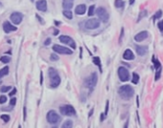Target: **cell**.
<instances>
[{
    "label": "cell",
    "instance_id": "27",
    "mask_svg": "<svg viewBox=\"0 0 163 128\" xmlns=\"http://www.w3.org/2000/svg\"><path fill=\"white\" fill-rule=\"evenodd\" d=\"M156 77H155V78H156V80H158V79L160 78L161 71H162V68L159 67V68H157V69H156Z\"/></svg>",
    "mask_w": 163,
    "mask_h": 128
},
{
    "label": "cell",
    "instance_id": "31",
    "mask_svg": "<svg viewBox=\"0 0 163 128\" xmlns=\"http://www.w3.org/2000/svg\"><path fill=\"white\" fill-rule=\"evenodd\" d=\"M161 16H162V11L159 10L156 12V13L155 15L154 18H155V19H159V18H161Z\"/></svg>",
    "mask_w": 163,
    "mask_h": 128
},
{
    "label": "cell",
    "instance_id": "46",
    "mask_svg": "<svg viewBox=\"0 0 163 128\" xmlns=\"http://www.w3.org/2000/svg\"><path fill=\"white\" fill-rule=\"evenodd\" d=\"M32 1H34V0H32Z\"/></svg>",
    "mask_w": 163,
    "mask_h": 128
},
{
    "label": "cell",
    "instance_id": "1",
    "mask_svg": "<svg viewBox=\"0 0 163 128\" xmlns=\"http://www.w3.org/2000/svg\"><path fill=\"white\" fill-rule=\"evenodd\" d=\"M48 75H49V78H50V87H58L61 82V78L58 75V73L56 72V70L53 69V68H50L49 71H48Z\"/></svg>",
    "mask_w": 163,
    "mask_h": 128
},
{
    "label": "cell",
    "instance_id": "45",
    "mask_svg": "<svg viewBox=\"0 0 163 128\" xmlns=\"http://www.w3.org/2000/svg\"><path fill=\"white\" fill-rule=\"evenodd\" d=\"M93 109H92V110H91V112H90V114H89V116L92 115V114H93Z\"/></svg>",
    "mask_w": 163,
    "mask_h": 128
},
{
    "label": "cell",
    "instance_id": "9",
    "mask_svg": "<svg viewBox=\"0 0 163 128\" xmlns=\"http://www.w3.org/2000/svg\"><path fill=\"white\" fill-rule=\"evenodd\" d=\"M53 50L55 51V53L60 54V55H72L73 54V51L71 50V49H69L67 47L57 45V44H55V45L53 46Z\"/></svg>",
    "mask_w": 163,
    "mask_h": 128
},
{
    "label": "cell",
    "instance_id": "44",
    "mask_svg": "<svg viewBox=\"0 0 163 128\" xmlns=\"http://www.w3.org/2000/svg\"><path fill=\"white\" fill-rule=\"evenodd\" d=\"M134 2H135V0H130V5H133Z\"/></svg>",
    "mask_w": 163,
    "mask_h": 128
},
{
    "label": "cell",
    "instance_id": "39",
    "mask_svg": "<svg viewBox=\"0 0 163 128\" xmlns=\"http://www.w3.org/2000/svg\"><path fill=\"white\" fill-rule=\"evenodd\" d=\"M43 83V73L41 72L40 73V84H42Z\"/></svg>",
    "mask_w": 163,
    "mask_h": 128
},
{
    "label": "cell",
    "instance_id": "2",
    "mask_svg": "<svg viewBox=\"0 0 163 128\" xmlns=\"http://www.w3.org/2000/svg\"><path fill=\"white\" fill-rule=\"evenodd\" d=\"M134 89L130 85H123L118 89V94L121 97V98L128 101L134 96Z\"/></svg>",
    "mask_w": 163,
    "mask_h": 128
},
{
    "label": "cell",
    "instance_id": "8",
    "mask_svg": "<svg viewBox=\"0 0 163 128\" xmlns=\"http://www.w3.org/2000/svg\"><path fill=\"white\" fill-rule=\"evenodd\" d=\"M99 26H100V21L98 20L97 18H90L85 23V27L87 29H89V30L97 29Z\"/></svg>",
    "mask_w": 163,
    "mask_h": 128
},
{
    "label": "cell",
    "instance_id": "43",
    "mask_svg": "<svg viewBox=\"0 0 163 128\" xmlns=\"http://www.w3.org/2000/svg\"><path fill=\"white\" fill-rule=\"evenodd\" d=\"M104 118H105V115L101 114V121H104Z\"/></svg>",
    "mask_w": 163,
    "mask_h": 128
},
{
    "label": "cell",
    "instance_id": "30",
    "mask_svg": "<svg viewBox=\"0 0 163 128\" xmlns=\"http://www.w3.org/2000/svg\"><path fill=\"white\" fill-rule=\"evenodd\" d=\"M50 59L52 61H57L59 60V56L57 55H55V54H52L50 56Z\"/></svg>",
    "mask_w": 163,
    "mask_h": 128
},
{
    "label": "cell",
    "instance_id": "4",
    "mask_svg": "<svg viewBox=\"0 0 163 128\" xmlns=\"http://www.w3.org/2000/svg\"><path fill=\"white\" fill-rule=\"evenodd\" d=\"M59 111H60L61 115L67 116V117H73V116L76 115L73 106L70 105V104H66V105H62L59 107Z\"/></svg>",
    "mask_w": 163,
    "mask_h": 128
},
{
    "label": "cell",
    "instance_id": "24",
    "mask_svg": "<svg viewBox=\"0 0 163 128\" xmlns=\"http://www.w3.org/2000/svg\"><path fill=\"white\" fill-rule=\"evenodd\" d=\"M138 81H139V75H138L136 73H134L133 74V79H132V82H133L134 84H137Z\"/></svg>",
    "mask_w": 163,
    "mask_h": 128
},
{
    "label": "cell",
    "instance_id": "19",
    "mask_svg": "<svg viewBox=\"0 0 163 128\" xmlns=\"http://www.w3.org/2000/svg\"><path fill=\"white\" fill-rule=\"evenodd\" d=\"M8 74H9V67L8 66H5L2 69H0V78H2L3 77L7 75Z\"/></svg>",
    "mask_w": 163,
    "mask_h": 128
},
{
    "label": "cell",
    "instance_id": "14",
    "mask_svg": "<svg viewBox=\"0 0 163 128\" xmlns=\"http://www.w3.org/2000/svg\"><path fill=\"white\" fill-rule=\"evenodd\" d=\"M35 7L40 12H46L47 11V1L46 0H38L35 4Z\"/></svg>",
    "mask_w": 163,
    "mask_h": 128
},
{
    "label": "cell",
    "instance_id": "28",
    "mask_svg": "<svg viewBox=\"0 0 163 128\" xmlns=\"http://www.w3.org/2000/svg\"><path fill=\"white\" fill-rule=\"evenodd\" d=\"M11 89H12L11 86H3V87L0 88V92H1V93H7V92H9Z\"/></svg>",
    "mask_w": 163,
    "mask_h": 128
},
{
    "label": "cell",
    "instance_id": "21",
    "mask_svg": "<svg viewBox=\"0 0 163 128\" xmlns=\"http://www.w3.org/2000/svg\"><path fill=\"white\" fill-rule=\"evenodd\" d=\"M62 127L63 128H71L73 127V121H71V120H67L65 122L62 124Z\"/></svg>",
    "mask_w": 163,
    "mask_h": 128
},
{
    "label": "cell",
    "instance_id": "42",
    "mask_svg": "<svg viewBox=\"0 0 163 128\" xmlns=\"http://www.w3.org/2000/svg\"><path fill=\"white\" fill-rule=\"evenodd\" d=\"M58 33H59V32H58V30H55V32H53V35H57Z\"/></svg>",
    "mask_w": 163,
    "mask_h": 128
},
{
    "label": "cell",
    "instance_id": "10",
    "mask_svg": "<svg viewBox=\"0 0 163 128\" xmlns=\"http://www.w3.org/2000/svg\"><path fill=\"white\" fill-rule=\"evenodd\" d=\"M59 40L62 43H64V44H66V45L72 47V49H75V48H76L75 40H73L71 36H68V35H61V36H59Z\"/></svg>",
    "mask_w": 163,
    "mask_h": 128
},
{
    "label": "cell",
    "instance_id": "6",
    "mask_svg": "<svg viewBox=\"0 0 163 128\" xmlns=\"http://www.w3.org/2000/svg\"><path fill=\"white\" fill-rule=\"evenodd\" d=\"M118 73V77H119V79L123 82L125 81H128L130 79V74H129V71L126 69L125 67H119L117 70Z\"/></svg>",
    "mask_w": 163,
    "mask_h": 128
},
{
    "label": "cell",
    "instance_id": "25",
    "mask_svg": "<svg viewBox=\"0 0 163 128\" xmlns=\"http://www.w3.org/2000/svg\"><path fill=\"white\" fill-rule=\"evenodd\" d=\"M95 5L90 6V8H89V12H88V15H89V16H93V15H95Z\"/></svg>",
    "mask_w": 163,
    "mask_h": 128
},
{
    "label": "cell",
    "instance_id": "15",
    "mask_svg": "<svg viewBox=\"0 0 163 128\" xmlns=\"http://www.w3.org/2000/svg\"><path fill=\"white\" fill-rule=\"evenodd\" d=\"M136 53H137L138 55H141V56H143V55H145L146 54H147V52H148V48L146 47V46H136Z\"/></svg>",
    "mask_w": 163,
    "mask_h": 128
},
{
    "label": "cell",
    "instance_id": "17",
    "mask_svg": "<svg viewBox=\"0 0 163 128\" xmlns=\"http://www.w3.org/2000/svg\"><path fill=\"white\" fill-rule=\"evenodd\" d=\"M86 13V5L84 4H80V5L76 6L75 8V13L79 15H82Z\"/></svg>",
    "mask_w": 163,
    "mask_h": 128
},
{
    "label": "cell",
    "instance_id": "3",
    "mask_svg": "<svg viewBox=\"0 0 163 128\" xmlns=\"http://www.w3.org/2000/svg\"><path fill=\"white\" fill-rule=\"evenodd\" d=\"M84 83H85L86 87L89 88L90 90H93V88L96 86V84H97V75H96V73L91 74L88 78L85 79Z\"/></svg>",
    "mask_w": 163,
    "mask_h": 128
},
{
    "label": "cell",
    "instance_id": "26",
    "mask_svg": "<svg viewBox=\"0 0 163 128\" xmlns=\"http://www.w3.org/2000/svg\"><path fill=\"white\" fill-rule=\"evenodd\" d=\"M11 60V58L10 56H7V55H3L0 58V61L2 63H9Z\"/></svg>",
    "mask_w": 163,
    "mask_h": 128
},
{
    "label": "cell",
    "instance_id": "20",
    "mask_svg": "<svg viewBox=\"0 0 163 128\" xmlns=\"http://www.w3.org/2000/svg\"><path fill=\"white\" fill-rule=\"evenodd\" d=\"M63 15L68 19H73V13L70 10H65L63 11Z\"/></svg>",
    "mask_w": 163,
    "mask_h": 128
},
{
    "label": "cell",
    "instance_id": "38",
    "mask_svg": "<svg viewBox=\"0 0 163 128\" xmlns=\"http://www.w3.org/2000/svg\"><path fill=\"white\" fill-rule=\"evenodd\" d=\"M44 44H45L46 46L50 45L51 44V38H47V39L45 40V42H44Z\"/></svg>",
    "mask_w": 163,
    "mask_h": 128
},
{
    "label": "cell",
    "instance_id": "29",
    "mask_svg": "<svg viewBox=\"0 0 163 128\" xmlns=\"http://www.w3.org/2000/svg\"><path fill=\"white\" fill-rule=\"evenodd\" d=\"M0 118L4 122H8V121H10V116L8 115H1L0 116Z\"/></svg>",
    "mask_w": 163,
    "mask_h": 128
},
{
    "label": "cell",
    "instance_id": "41",
    "mask_svg": "<svg viewBox=\"0 0 163 128\" xmlns=\"http://www.w3.org/2000/svg\"><path fill=\"white\" fill-rule=\"evenodd\" d=\"M123 32H124V30H121V35H120V38H119V42H121V38H122V36H123Z\"/></svg>",
    "mask_w": 163,
    "mask_h": 128
},
{
    "label": "cell",
    "instance_id": "16",
    "mask_svg": "<svg viewBox=\"0 0 163 128\" xmlns=\"http://www.w3.org/2000/svg\"><path fill=\"white\" fill-rule=\"evenodd\" d=\"M123 58L126 59V60H133V59H135V55H134V53L130 49H127L123 54Z\"/></svg>",
    "mask_w": 163,
    "mask_h": 128
},
{
    "label": "cell",
    "instance_id": "13",
    "mask_svg": "<svg viewBox=\"0 0 163 128\" xmlns=\"http://www.w3.org/2000/svg\"><path fill=\"white\" fill-rule=\"evenodd\" d=\"M148 35H149V34L147 31H142V32L136 34V35H135V40L137 41V42H141V41L145 40L146 38L148 37Z\"/></svg>",
    "mask_w": 163,
    "mask_h": 128
},
{
    "label": "cell",
    "instance_id": "5",
    "mask_svg": "<svg viewBox=\"0 0 163 128\" xmlns=\"http://www.w3.org/2000/svg\"><path fill=\"white\" fill-rule=\"evenodd\" d=\"M47 121L50 124H58L60 122L61 118L55 111L51 110L47 114Z\"/></svg>",
    "mask_w": 163,
    "mask_h": 128
},
{
    "label": "cell",
    "instance_id": "34",
    "mask_svg": "<svg viewBox=\"0 0 163 128\" xmlns=\"http://www.w3.org/2000/svg\"><path fill=\"white\" fill-rule=\"evenodd\" d=\"M10 104H11L12 106H14L15 104H16V98H12V99L10 101Z\"/></svg>",
    "mask_w": 163,
    "mask_h": 128
},
{
    "label": "cell",
    "instance_id": "35",
    "mask_svg": "<svg viewBox=\"0 0 163 128\" xmlns=\"http://www.w3.org/2000/svg\"><path fill=\"white\" fill-rule=\"evenodd\" d=\"M157 26H158V28H159V30H160L161 32H163V20H161L160 22L158 23Z\"/></svg>",
    "mask_w": 163,
    "mask_h": 128
},
{
    "label": "cell",
    "instance_id": "11",
    "mask_svg": "<svg viewBox=\"0 0 163 128\" xmlns=\"http://www.w3.org/2000/svg\"><path fill=\"white\" fill-rule=\"evenodd\" d=\"M11 18V21L14 24V25H19L23 20V15L19 12H14L10 16Z\"/></svg>",
    "mask_w": 163,
    "mask_h": 128
},
{
    "label": "cell",
    "instance_id": "23",
    "mask_svg": "<svg viewBox=\"0 0 163 128\" xmlns=\"http://www.w3.org/2000/svg\"><path fill=\"white\" fill-rule=\"evenodd\" d=\"M93 62L95 63V65L98 66V67L100 68V71H101V62H100V58H98V56H95L93 58Z\"/></svg>",
    "mask_w": 163,
    "mask_h": 128
},
{
    "label": "cell",
    "instance_id": "22",
    "mask_svg": "<svg viewBox=\"0 0 163 128\" xmlns=\"http://www.w3.org/2000/svg\"><path fill=\"white\" fill-rule=\"evenodd\" d=\"M115 6H116V8H117V9L123 8V6H124L123 0H116V1H115Z\"/></svg>",
    "mask_w": 163,
    "mask_h": 128
},
{
    "label": "cell",
    "instance_id": "18",
    "mask_svg": "<svg viewBox=\"0 0 163 128\" xmlns=\"http://www.w3.org/2000/svg\"><path fill=\"white\" fill-rule=\"evenodd\" d=\"M62 6L65 10H71L73 6V0H63Z\"/></svg>",
    "mask_w": 163,
    "mask_h": 128
},
{
    "label": "cell",
    "instance_id": "7",
    "mask_svg": "<svg viewBox=\"0 0 163 128\" xmlns=\"http://www.w3.org/2000/svg\"><path fill=\"white\" fill-rule=\"evenodd\" d=\"M95 13L97 15L98 18L101 21H103V22H107L109 20V13L105 8H102V7L98 8L97 10L95 11Z\"/></svg>",
    "mask_w": 163,
    "mask_h": 128
},
{
    "label": "cell",
    "instance_id": "33",
    "mask_svg": "<svg viewBox=\"0 0 163 128\" xmlns=\"http://www.w3.org/2000/svg\"><path fill=\"white\" fill-rule=\"evenodd\" d=\"M7 101V97L6 96H0V104H3Z\"/></svg>",
    "mask_w": 163,
    "mask_h": 128
},
{
    "label": "cell",
    "instance_id": "36",
    "mask_svg": "<svg viewBox=\"0 0 163 128\" xmlns=\"http://www.w3.org/2000/svg\"><path fill=\"white\" fill-rule=\"evenodd\" d=\"M16 92H17V90L15 89V88H13V91L12 92H10V94H9V96H11V97H13V96H14L15 94H16Z\"/></svg>",
    "mask_w": 163,
    "mask_h": 128
},
{
    "label": "cell",
    "instance_id": "12",
    "mask_svg": "<svg viewBox=\"0 0 163 128\" xmlns=\"http://www.w3.org/2000/svg\"><path fill=\"white\" fill-rule=\"evenodd\" d=\"M3 30L6 34H10L11 32H15L17 31V28L13 26V24H11L9 21H5L4 24H3Z\"/></svg>",
    "mask_w": 163,
    "mask_h": 128
},
{
    "label": "cell",
    "instance_id": "32",
    "mask_svg": "<svg viewBox=\"0 0 163 128\" xmlns=\"http://www.w3.org/2000/svg\"><path fill=\"white\" fill-rule=\"evenodd\" d=\"M147 15V11H142V13H139V15H138V20L137 21H139L140 19H142L144 16H146Z\"/></svg>",
    "mask_w": 163,
    "mask_h": 128
},
{
    "label": "cell",
    "instance_id": "37",
    "mask_svg": "<svg viewBox=\"0 0 163 128\" xmlns=\"http://www.w3.org/2000/svg\"><path fill=\"white\" fill-rule=\"evenodd\" d=\"M108 110H109V101L106 102V108H105V115L108 114Z\"/></svg>",
    "mask_w": 163,
    "mask_h": 128
},
{
    "label": "cell",
    "instance_id": "40",
    "mask_svg": "<svg viewBox=\"0 0 163 128\" xmlns=\"http://www.w3.org/2000/svg\"><path fill=\"white\" fill-rule=\"evenodd\" d=\"M36 18H37L38 20H40V22H41V23H44V22H43L42 19H41V17H40V16H39V15H36Z\"/></svg>",
    "mask_w": 163,
    "mask_h": 128
}]
</instances>
